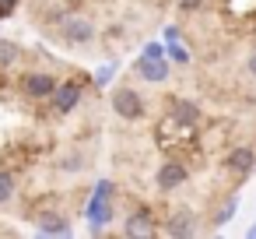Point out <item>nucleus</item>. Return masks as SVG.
<instances>
[{
  "label": "nucleus",
  "mask_w": 256,
  "mask_h": 239,
  "mask_svg": "<svg viewBox=\"0 0 256 239\" xmlns=\"http://www.w3.org/2000/svg\"><path fill=\"white\" fill-rule=\"evenodd\" d=\"M109 218H112V183L102 179L95 186L92 200H88V225H92V232H102Z\"/></svg>",
  "instance_id": "nucleus-1"
},
{
  "label": "nucleus",
  "mask_w": 256,
  "mask_h": 239,
  "mask_svg": "<svg viewBox=\"0 0 256 239\" xmlns=\"http://www.w3.org/2000/svg\"><path fill=\"white\" fill-rule=\"evenodd\" d=\"M112 113L123 116V120H140L144 116V99L137 95V88H116L112 99H109Z\"/></svg>",
  "instance_id": "nucleus-2"
},
{
  "label": "nucleus",
  "mask_w": 256,
  "mask_h": 239,
  "mask_svg": "<svg viewBox=\"0 0 256 239\" xmlns=\"http://www.w3.org/2000/svg\"><path fill=\"white\" fill-rule=\"evenodd\" d=\"M190 179V169L182 165V162H162L158 165V172H154V186L162 190V193H172V190H179L182 183Z\"/></svg>",
  "instance_id": "nucleus-3"
},
{
  "label": "nucleus",
  "mask_w": 256,
  "mask_h": 239,
  "mask_svg": "<svg viewBox=\"0 0 256 239\" xmlns=\"http://www.w3.org/2000/svg\"><path fill=\"white\" fill-rule=\"evenodd\" d=\"M60 36H64L70 46H84V43L95 39V25H92L88 18H67V22H60Z\"/></svg>",
  "instance_id": "nucleus-4"
},
{
  "label": "nucleus",
  "mask_w": 256,
  "mask_h": 239,
  "mask_svg": "<svg viewBox=\"0 0 256 239\" xmlns=\"http://www.w3.org/2000/svg\"><path fill=\"white\" fill-rule=\"evenodd\" d=\"M56 78L53 74H46V71H36V74H28L25 81H22V92L28 95V99H53V92H56Z\"/></svg>",
  "instance_id": "nucleus-5"
},
{
  "label": "nucleus",
  "mask_w": 256,
  "mask_h": 239,
  "mask_svg": "<svg viewBox=\"0 0 256 239\" xmlns=\"http://www.w3.org/2000/svg\"><path fill=\"white\" fill-rule=\"evenodd\" d=\"M134 71H137L144 81L158 85V81H165V78H168V57H162V60H154V57H137Z\"/></svg>",
  "instance_id": "nucleus-6"
},
{
  "label": "nucleus",
  "mask_w": 256,
  "mask_h": 239,
  "mask_svg": "<svg viewBox=\"0 0 256 239\" xmlns=\"http://www.w3.org/2000/svg\"><path fill=\"white\" fill-rule=\"evenodd\" d=\"M224 169H228V172H235L238 179H246V176L256 169V151H252V148H235V151H228Z\"/></svg>",
  "instance_id": "nucleus-7"
},
{
  "label": "nucleus",
  "mask_w": 256,
  "mask_h": 239,
  "mask_svg": "<svg viewBox=\"0 0 256 239\" xmlns=\"http://www.w3.org/2000/svg\"><path fill=\"white\" fill-rule=\"evenodd\" d=\"M53 106H56V113H70L74 106H81V85H78V81H64V85H56V92H53Z\"/></svg>",
  "instance_id": "nucleus-8"
},
{
  "label": "nucleus",
  "mask_w": 256,
  "mask_h": 239,
  "mask_svg": "<svg viewBox=\"0 0 256 239\" xmlns=\"http://www.w3.org/2000/svg\"><path fill=\"white\" fill-rule=\"evenodd\" d=\"M165 232H168V235H193V232H196V221H193L190 211H176V214L168 218Z\"/></svg>",
  "instance_id": "nucleus-9"
},
{
  "label": "nucleus",
  "mask_w": 256,
  "mask_h": 239,
  "mask_svg": "<svg viewBox=\"0 0 256 239\" xmlns=\"http://www.w3.org/2000/svg\"><path fill=\"white\" fill-rule=\"evenodd\" d=\"M123 232H126L130 239H134V235H154V225H151V218H148V211H134Z\"/></svg>",
  "instance_id": "nucleus-10"
},
{
  "label": "nucleus",
  "mask_w": 256,
  "mask_h": 239,
  "mask_svg": "<svg viewBox=\"0 0 256 239\" xmlns=\"http://www.w3.org/2000/svg\"><path fill=\"white\" fill-rule=\"evenodd\" d=\"M196 116H200V113H196V106H193V102H186V99H176V102H172V120H176V123L193 127V123H196Z\"/></svg>",
  "instance_id": "nucleus-11"
},
{
  "label": "nucleus",
  "mask_w": 256,
  "mask_h": 239,
  "mask_svg": "<svg viewBox=\"0 0 256 239\" xmlns=\"http://www.w3.org/2000/svg\"><path fill=\"white\" fill-rule=\"evenodd\" d=\"M39 232H42V235H70L74 228H70V221H64L60 214H46V218L39 221Z\"/></svg>",
  "instance_id": "nucleus-12"
},
{
  "label": "nucleus",
  "mask_w": 256,
  "mask_h": 239,
  "mask_svg": "<svg viewBox=\"0 0 256 239\" xmlns=\"http://www.w3.org/2000/svg\"><path fill=\"white\" fill-rule=\"evenodd\" d=\"M14 197V176L11 172H0V204H8Z\"/></svg>",
  "instance_id": "nucleus-13"
},
{
  "label": "nucleus",
  "mask_w": 256,
  "mask_h": 239,
  "mask_svg": "<svg viewBox=\"0 0 256 239\" xmlns=\"http://www.w3.org/2000/svg\"><path fill=\"white\" fill-rule=\"evenodd\" d=\"M235 207H238V200H235V197H228V200L221 204V211L214 214V225H224V221H232V214H235Z\"/></svg>",
  "instance_id": "nucleus-14"
},
{
  "label": "nucleus",
  "mask_w": 256,
  "mask_h": 239,
  "mask_svg": "<svg viewBox=\"0 0 256 239\" xmlns=\"http://www.w3.org/2000/svg\"><path fill=\"white\" fill-rule=\"evenodd\" d=\"M165 50H168V57H172V60H176V64H186V60H190V53H186V50H182V46H179V43H176V39H172V43H168V46H165Z\"/></svg>",
  "instance_id": "nucleus-15"
},
{
  "label": "nucleus",
  "mask_w": 256,
  "mask_h": 239,
  "mask_svg": "<svg viewBox=\"0 0 256 239\" xmlns=\"http://www.w3.org/2000/svg\"><path fill=\"white\" fill-rule=\"evenodd\" d=\"M14 57H18L14 43H0V64H14Z\"/></svg>",
  "instance_id": "nucleus-16"
},
{
  "label": "nucleus",
  "mask_w": 256,
  "mask_h": 239,
  "mask_svg": "<svg viewBox=\"0 0 256 239\" xmlns=\"http://www.w3.org/2000/svg\"><path fill=\"white\" fill-rule=\"evenodd\" d=\"M140 57H154V60H162V57H168V50H165V46H162V43H148V46H144V53H140Z\"/></svg>",
  "instance_id": "nucleus-17"
},
{
  "label": "nucleus",
  "mask_w": 256,
  "mask_h": 239,
  "mask_svg": "<svg viewBox=\"0 0 256 239\" xmlns=\"http://www.w3.org/2000/svg\"><path fill=\"white\" fill-rule=\"evenodd\" d=\"M112 74H116V67L109 64V67H102V71L95 74V81H98V85H109V78H112Z\"/></svg>",
  "instance_id": "nucleus-18"
},
{
  "label": "nucleus",
  "mask_w": 256,
  "mask_h": 239,
  "mask_svg": "<svg viewBox=\"0 0 256 239\" xmlns=\"http://www.w3.org/2000/svg\"><path fill=\"white\" fill-rule=\"evenodd\" d=\"M14 8H18V0H0V18H8Z\"/></svg>",
  "instance_id": "nucleus-19"
},
{
  "label": "nucleus",
  "mask_w": 256,
  "mask_h": 239,
  "mask_svg": "<svg viewBox=\"0 0 256 239\" xmlns=\"http://www.w3.org/2000/svg\"><path fill=\"white\" fill-rule=\"evenodd\" d=\"M200 4H204V0H179V11H186V15H190V11H196Z\"/></svg>",
  "instance_id": "nucleus-20"
},
{
  "label": "nucleus",
  "mask_w": 256,
  "mask_h": 239,
  "mask_svg": "<svg viewBox=\"0 0 256 239\" xmlns=\"http://www.w3.org/2000/svg\"><path fill=\"white\" fill-rule=\"evenodd\" d=\"M246 71H249V74H252V78H256V50H252V53H249V60H246Z\"/></svg>",
  "instance_id": "nucleus-21"
},
{
  "label": "nucleus",
  "mask_w": 256,
  "mask_h": 239,
  "mask_svg": "<svg viewBox=\"0 0 256 239\" xmlns=\"http://www.w3.org/2000/svg\"><path fill=\"white\" fill-rule=\"evenodd\" d=\"M246 235H249V239H256V225H249V232H246Z\"/></svg>",
  "instance_id": "nucleus-22"
}]
</instances>
